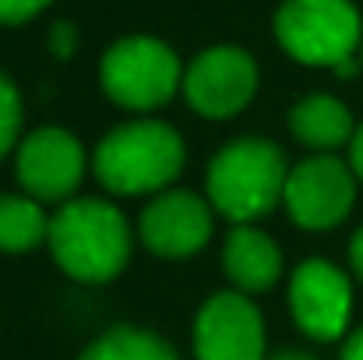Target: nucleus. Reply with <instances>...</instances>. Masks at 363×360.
I'll use <instances>...</instances> for the list:
<instances>
[{
    "instance_id": "nucleus-23",
    "label": "nucleus",
    "mask_w": 363,
    "mask_h": 360,
    "mask_svg": "<svg viewBox=\"0 0 363 360\" xmlns=\"http://www.w3.org/2000/svg\"><path fill=\"white\" fill-rule=\"evenodd\" d=\"M360 64H363V46H360Z\"/></svg>"
},
{
    "instance_id": "nucleus-4",
    "label": "nucleus",
    "mask_w": 363,
    "mask_h": 360,
    "mask_svg": "<svg viewBox=\"0 0 363 360\" xmlns=\"http://www.w3.org/2000/svg\"><path fill=\"white\" fill-rule=\"evenodd\" d=\"M279 46L311 67H342L360 39V11L350 0H282L275 11Z\"/></svg>"
},
{
    "instance_id": "nucleus-10",
    "label": "nucleus",
    "mask_w": 363,
    "mask_h": 360,
    "mask_svg": "<svg viewBox=\"0 0 363 360\" xmlns=\"http://www.w3.org/2000/svg\"><path fill=\"white\" fill-rule=\"evenodd\" d=\"M212 230H216L212 202L184 187H169L155 195L138 216L141 244L155 258H166V261L194 258L212 240Z\"/></svg>"
},
{
    "instance_id": "nucleus-13",
    "label": "nucleus",
    "mask_w": 363,
    "mask_h": 360,
    "mask_svg": "<svg viewBox=\"0 0 363 360\" xmlns=\"http://www.w3.org/2000/svg\"><path fill=\"white\" fill-rule=\"evenodd\" d=\"M289 131L300 145L314 148V156H332L335 148L353 141L357 124H353V114L342 99L314 92V96H303V99L293 103Z\"/></svg>"
},
{
    "instance_id": "nucleus-7",
    "label": "nucleus",
    "mask_w": 363,
    "mask_h": 360,
    "mask_svg": "<svg viewBox=\"0 0 363 360\" xmlns=\"http://www.w3.org/2000/svg\"><path fill=\"white\" fill-rule=\"evenodd\" d=\"M282 202L300 230H335L357 205V173L335 156H307L296 166H289Z\"/></svg>"
},
{
    "instance_id": "nucleus-17",
    "label": "nucleus",
    "mask_w": 363,
    "mask_h": 360,
    "mask_svg": "<svg viewBox=\"0 0 363 360\" xmlns=\"http://www.w3.org/2000/svg\"><path fill=\"white\" fill-rule=\"evenodd\" d=\"M50 4L53 0H0V25H21Z\"/></svg>"
},
{
    "instance_id": "nucleus-1",
    "label": "nucleus",
    "mask_w": 363,
    "mask_h": 360,
    "mask_svg": "<svg viewBox=\"0 0 363 360\" xmlns=\"http://www.w3.org/2000/svg\"><path fill=\"white\" fill-rule=\"evenodd\" d=\"M130 227L106 198H71L50 216L46 247L57 268L78 283H110L130 261Z\"/></svg>"
},
{
    "instance_id": "nucleus-11",
    "label": "nucleus",
    "mask_w": 363,
    "mask_h": 360,
    "mask_svg": "<svg viewBox=\"0 0 363 360\" xmlns=\"http://www.w3.org/2000/svg\"><path fill=\"white\" fill-rule=\"evenodd\" d=\"M194 360H268L264 318L240 290L208 297L194 318Z\"/></svg>"
},
{
    "instance_id": "nucleus-9",
    "label": "nucleus",
    "mask_w": 363,
    "mask_h": 360,
    "mask_svg": "<svg viewBox=\"0 0 363 360\" xmlns=\"http://www.w3.org/2000/svg\"><path fill=\"white\" fill-rule=\"evenodd\" d=\"M289 315L296 329L318 343L346 336L353 318V286L346 272L325 258H307L289 276Z\"/></svg>"
},
{
    "instance_id": "nucleus-18",
    "label": "nucleus",
    "mask_w": 363,
    "mask_h": 360,
    "mask_svg": "<svg viewBox=\"0 0 363 360\" xmlns=\"http://www.w3.org/2000/svg\"><path fill=\"white\" fill-rule=\"evenodd\" d=\"M53 53L57 57H71L74 53V25H67V21L53 25Z\"/></svg>"
},
{
    "instance_id": "nucleus-2",
    "label": "nucleus",
    "mask_w": 363,
    "mask_h": 360,
    "mask_svg": "<svg viewBox=\"0 0 363 360\" xmlns=\"http://www.w3.org/2000/svg\"><path fill=\"white\" fill-rule=\"evenodd\" d=\"M187 163V148L177 127L166 120H127L113 127L92 156L96 180L123 198L138 195H162L180 177Z\"/></svg>"
},
{
    "instance_id": "nucleus-16",
    "label": "nucleus",
    "mask_w": 363,
    "mask_h": 360,
    "mask_svg": "<svg viewBox=\"0 0 363 360\" xmlns=\"http://www.w3.org/2000/svg\"><path fill=\"white\" fill-rule=\"evenodd\" d=\"M21 120H25L21 96H18L14 82L7 75H0V159L21 141Z\"/></svg>"
},
{
    "instance_id": "nucleus-15",
    "label": "nucleus",
    "mask_w": 363,
    "mask_h": 360,
    "mask_svg": "<svg viewBox=\"0 0 363 360\" xmlns=\"http://www.w3.org/2000/svg\"><path fill=\"white\" fill-rule=\"evenodd\" d=\"M78 360H177V354L152 329L117 325V329L103 332L99 339H92Z\"/></svg>"
},
{
    "instance_id": "nucleus-14",
    "label": "nucleus",
    "mask_w": 363,
    "mask_h": 360,
    "mask_svg": "<svg viewBox=\"0 0 363 360\" xmlns=\"http://www.w3.org/2000/svg\"><path fill=\"white\" fill-rule=\"evenodd\" d=\"M50 237V216L43 202L28 195H0V251L4 254H28Z\"/></svg>"
},
{
    "instance_id": "nucleus-22",
    "label": "nucleus",
    "mask_w": 363,
    "mask_h": 360,
    "mask_svg": "<svg viewBox=\"0 0 363 360\" xmlns=\"http://www.w3.org/2000/svg\"><path fill=\"white\" fill-rule=\"evenodd\" d=\"M268 360H318V357H311L303 350H282V354H275V357H268Z\"/></svg>"
},
{
    "instance_id": "nucleus-5",
    "label": "nucleus",
    "mask_w": 363,
    "mask_h": 360,
    "mask_svg": "<svg viewBox=\"0 0 363 360\" xmlns=\"http://www.w3.org/2000/svg\"><path fill=\"white\" fill-rule=\"evenodd\" d=\"M103 92L134 114L166 107L184 85V67L177 53L152 36H127L103 53L99 64Z\"/></svg>"
},
{
    "instance_id": "nucleus-19",
    "label": "nucleus",
    "mask_w": 363,
    "mask_h": 360,
    "mask_svg": "<svg viewBox=\"0 0 363 360\" xmlns=\"http://www.w3.org/2000/svg\"><path fill=\"white\" fill-rule=\"evenodd\" d=\"M350 166H353L357 180L363 184V124H357V134L350 141Z\"/></svg>"
},
{
    "instance_id": "nucleus-8",
    "label": "nucleus",
    "mask_w": 363,
    "mask_h": 360,
    "mask_svg": "<svg viewBox=\"0 0 363 360\" xmlns=\"http://www.w3.org/2000/svg\"><path fill=\"white\" fill-rule=\"evenodd\" d=\"M254 92H257V64L240 46L201 50L184 71V96L198 117H237L247 110Z\"/></svg>"
},
{
    "instance_id": "nucleus-6",
    "label": "nucleus",
    "mask_w": 363,
    "mask_h": 360,
    "mask_svg": "<svg viewBox=\"0 0 363 360\" xmlns=\"http://www.w3.org/2000/svg\"><path fill=\"white\" fill-rule=\"evenodd\" d=\"M85 170H89L85 145L67 127H53V124L35 127L18 141V152H14L18 184L28 198H35L43 205L71 202V195L85 180Z\"/></svg>"
},
{
    "instance_id": "nucleus-20",
    "label": "nucleus",
    "mask_w": 363,
    "mask_h": 360,
    "mask_svg": "<svg viewBox=\"0 0 363 360\" xmlns=\"http://www.w3.org/2000/svg\"><path fill=\"white\" fill-rule=\"evenodd\" d=\"M339 360H363V329H357V332L346 336V347H342Z\"/></svg>"
},
{
    "instance_id": "nucleus-12",
    "label": "nucleus",
    "mask_w": 363,
    "mask_h": 360,
    "mask_svg": "<svg viewBox=\"0 0 363 360\" xmlns=\"http://www.w3.org/2000/svg\"><path fill=\"white\" fill-rule=\"evenodd\" d=\"M223 272L240 293H268L282 279V251L257 227H230L223 240Z\"/></svg>"
},
{
    "instance_id": "nucleus-21",
    "label": "nucleus",
    "mask_w": 363,
    "mask_h": 360,
    "mask_svg": "<svg viewBox=\"0 0 363 360\" xmlns=\"http://www.w3.org/2000/svg\"><path fill=\"white\" fill-rule=\"evenodd\" d=\"M350 265H353L357 279H363V227L353 234V240H350Z\"/></svg>"
},
{
    "instance_id": "nucleus-3",
    "label": "nucleus",
    "mask_w": 363,
    "mask_h": 360,
    "mask_svg": "<svg viewBox=\"0 0 363 360\" xmlns=\"http://www.w3.org/2000/svg\"><path fill=\"white\" fill-rule=\"evenodd\" d=\"M286 180L289 166L275 141L237 138L212 156L205 191L219 216H226L237 227H247L282 202Z\"/></svg>"
}]
</instances>
